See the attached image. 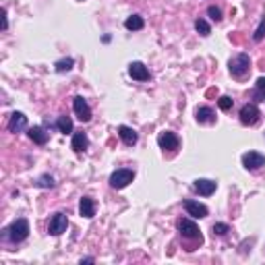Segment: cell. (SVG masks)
Here are the masks:
<instances>
[{
	"instance_id": "1",
	"label": "cell",
	"mask_w": 265,
	"mask_h": 265,
	"mask_svg": "<svg viewBox=\"0 0 265 265\" xmlns=\"http://www.w3.org/2000/svg\"><path fill=\"white\" fill-rule=\"evenodd\" d=\"M27 236H29V222L25 218L15 220L9 228H4V238L15 242V245H17V242H23Z\"/></svg>"
},
{
	"instance_id": "2",
	"label": "cell",
	"mask_w": 265,
	"mask_h": 265,
	"mask_svg": "<svg viewBox=\"0 0 265 265\" xmlns=\"http://www.w3.org/2000/svg\"><path fill=\"white\" fill-rule=\"evenodd\" d=\"M228 69H230V75L236 77V79H242L251 69V58L249 54H236L230 58V62H228Z\"/></svg>"
},
{
	"instance_id": "3",
	"label": "cell",
	"mask_w": 265,
	"mask_h": 265,
	"mask_svg": "<svg viewBox=\"0 0 265 265\" xmlns=\"http://www.w3.org/2000/svg\"><path fill=\"white\" fill-rule=\"evenodd\" d=\"M176 228H178V232H180V236H185V238H193V240H199L201 242V230H199V226L193 222V220H189V218H180L178 222H176Z\"/></svg>"
},
{
	"instance_id": "4",
	"label": "cell",
	"mask_w": 265,
	"mask_h": 265,
	"mask_svg": "<svg viewBox=\"0 0 265 265\" xmlns=\"http://www.w3.org/2000/svg\"><path fill=\"white\" fill-rule=\"evenodd\" d=\"M132 180H135V170L120 168V170L112 172V176H110V187L112 189H124V187H129Z\"/></svg>"
},
{
	"instance_id": "5",
	"label": "cell",
	"mask_w": 265,
	"mask_h": 265,
	"mask_svg": "<svg viewBox=\"0 0 265 265\" xmlns=\"http://www.w3.org/2000/svg\"><path fill=\"white\" fill-rule=\"evenodd\" d=\"M66 228H69V220H66V213H62V211H56L54 216L50 218L48 232L52 234V236H60L62 232H66Z\"/></svg>"
},
{
	"instance_id": "6",
	"label": "cell",
	"mask_w": 265,
	"mask_h": 265,
	"mask_svg": "<svg viewBox=\"0 0 265 265\" xmlns=\"http://www.w3.org/2000/svg\"><path fill=\"white\" fill-rule=\"evenodd\" d=\"M73 110H75L77 118L81 122H89L91 120V108L89 104L85 102L83 95H77V98H73Z\"/></svg>"
},
{
	"instance_id": "7",
	"label": "cell",
	"mask_w": 265,
	"mask_h": 265,
	"mask_svg": "<svg viewBox=\"0 0 265 265\" xmlns=\"http://www.w3.org/2000/svg\"><path fill=\"white\" fill-rule=\"evenodd\" d=\"M158 145L162 147V149L176 151L180 147V139L176 137V132H172V131H162L158 135Z\"/></svg>"
},
{
	"instance_id": "8",
	"label": "cell",
	"mask_w": 265,
	"mask_h": 265,
	"mask_svg": "<svg viewBox=\"0 0 265 265\" xmlns=\"http://www.w3.org/2000/svg\"><path fill=\"white\" fill-rule=\"evenodd\" d=\"M259 116H261V112L255 104H245L240 108V122L247 124V127H253V124L259 122Z\"/></svg>"
},
{
	"instance_id": "9",
	"label": "cell",
	"mask_w": 265,
	"mask_h": 265,
	"mask_svg": "<svg viewBox=\"0 0 265 265\" xmlns=\"http://www.w3.org/2000/svg\"><path fill=\"white\" fill-rule=\"evenodd\" d=\"M242 166L247 168V170H259V168L265 166V156L259 151H247L245 156H242Z\"/></svg>"
},
{
	"instance_id": "10",
	"label": "cell",
	"mask_w": 265,
	"mask_h": 265,
	"mask_svg": "<svg viewBox=\"0 0 265 265\" xmlns=\"http://www.w3.org/2000/svg\"><path fill=\"white\" fill-rule=\"evenodd\" d=\"M185 209H187L189 216H193V218H207V213H209V209L205 207L203 203L193 201V199H189V201H185Z\"/></svg>"
},
{
	"instance_id": "11",
	"label": "cell",
	"mask_w": 265,
	"mask_h": 265,
	"mask_svg": "<svg viewBox=\"0 0 265 265\" xmlns=\"http://www.w3.org/2000/svg\"><path fill=\"white\" fill-rule=\"evenodd\" d=\"M129 75L135 79V81H147L149 79V71L143 62H131L129 64Z\"/></svg>"
},
{
	"instance_id": "12",
	"label": "cell",
	"mask_w": 265,
	"mask_h": 265,
	"mask_svg": "<svg viewBox=\"0 0 265 265\" xmlns=\"http://www.w3.org/2000/svg\"><path fill=\"white\" fill-rule=\"evenodd\" d=\"M216 189H218V185L213 180H207V178H199V180H195V191L199 195H203V197H209V195H213L216 193Z\"/></svg>"
},
{
	"instance_id": "13",
	"label": "cell",
	"mask_w": 265,
	"mask_h": 265,
	"mask_svg": "<svg viewBox=\"0 0 265 265\" xmlns=\"http://www.w3.org/2000/svg\"><path fill=\"white\" fill-rule=\"evenodd\" d=\"M27 127V116L23 112H13L9 120V131L11 132H21Z\"/></svg>"
},
{
	"instance_id": "14",
	"label": "cell",
	"mask_w": 265,
	"mask_h": 265,
	"mask_svg": "<svg viewBox=\"0 0 265 265\" xmlns=\"http://www.w3.org/2000/svg\"><path fill=\"white\" fill-rule=\"evenodd\" d=\"M195 118L199 124H213L216 122V114H213V110L207 108V106H201L195 110Z\"/></svg>"
},
{
	"instance_id": "15",
	"label": "cell",
	"mask_w": 265,
	"mask_h": 265,
	"mask_svg": "<svg viewBox=\"0 0 265 265\" xmlns=\"http://www.w3.org/2000/svg\"><path fill=\"white\" fill-rule=\"evenodd\" d=\"M71 145H73V149H75L77 153H81V151H85L87 147H89V139H87V135L83 131H77V132H73Z\"/></svg>"
},
{
	"instance_id": "16",
	"label": "cell",
	"mask_w": 265,
	"mask_h": 265,
	"mask_svg": "<svg viewBox=\"0 0 265 265\" xmlns=\"http://www.w3.org/2000/svg\"><path fill=\"white\" fill-rule=\"evenodd\" d=\"M118 137L122 139V143H124V145H135V143H137V139H139L137 131H135V129H131V127H127V124L118 127Z\"/></svg>"
},
{
	"instance_id": "17",
	"label": "cell",
	"mask_w": 265,
	"mask_h": 265,
	"mask_svg": "<svg viewBox=\"0 0 265 265\" xmlns=\"http://www.w3.org/2000/svg\"><path fill=\"white\" fill-rule=\"evenodd\" d=\"M27 135H29V139H31L33 143H38V145H46L48 143V137H50L44 127H31V129L27 131Z\"/></svg>"
},
{
	"instance_id": "18",
	"label": "cell",
	"mask_w": 265,
	"mask_h": 265,
	"mask_svg": "<svg viewBox=\"0 0 265 265\" xmlns=\"http://www.w3.org/2000/svg\"><path fill=\"white\" fill-rule=\"evenodd\" d=\"M79 211H81V216L83 218L91 220L95 216V201L91 197H83L81 199V203H79Z\"/></svg>"
},
{
	"instance_id": "19",
	"label": "cell",
	"mask_w": 265,
	"mask_h": 265,
	"mask_svg": "<svg viewBox=\"0 0 265 265\" xmlns=\"http://www.w3.org/2000/svg\"><path fill=\"white\" fill-rule=\"evenodd\" d=\"M124 27H127L129 31H141L145 27V21H143L141 15H131V17L124 21Z\"/></svg>"
},
{
	"instance_id": "20",
	"label": "cell",
	"mask_w": 265,
	"mask_h": 265,
	"mask_svg": "<svg viewBox=\"0 0 265 265\" xmlns=\"http://www.w3.org/2000/svg\"><path fill=\"white\" fill-rule=\"evenodd\" d=\"M56 127H58V131H60V132L69 135V132H73V120L69 118V116H58Z\"/></svg>"
},
{
	"instance_id": "21",
	"label": "cell",
	"mask_w": 265,
	"mask_h": 265,
	"mask_svg": "<svg viewBox=\"0 0 265 265\" xmlns=\"http://www.w3.org/2000/svg\"><path fill=\"white\" fill-rule=\"evenodd\" d=\"M195 29L203 35V38H207V35L211 33V27H209V23H207L205 19H197V21H195Z\"/></svg>"
},
{
	"instance_id": "22",
	"label": "cell",
	"mask_w": 265,
	"mask_h": 265,
	"mask_svg": "<svg viewBox=\"0 0 265 265\" xmlns=\"http://www.w3.org/2000/svg\"><path fill=\"white\" fill-rule=\"evenodd\" d=\"M73 64H75V60H73V58H62V60H58V62L54 64V69H56V73H64V71H71Z\"/></svg>"
},
{
	"instance_id": "23",
	"label": "cell",
	"mask_w": 265,
	"mask_h": 265,
	"mask_svg": "<svg viewBox=\"0 0 265 265\" xmlns=\"http://www.w3.org/2000/svg\"><path fill=\"white\" fill-rule=\"evenodd\" d=\"M211 230H213V234H218V236H226V234L230 232V226L222 224V222H216V224L211 226Z\"/></svg>"
},
{
	"instance_id": "24",
	"label": "cell",
	"mask_w": 265,
	"mask_h": 265,
	"mask_svg": "<svg viewBox=\"0 0 265 265\" xmlns=\"http://www.w3.org/2000/svg\"><path fill=\"white\" fill-rule=\"evenodd\" d=\"M218 106H220V110H224V112H228L232 106H234V100L230 98V95H222V98L218 100Z\"/></svg>"
},
{
	"instance_id": "25",
	"label": "cell",
	"mask_w": 265,
	"mask_h": 265,
	"mask_svg": "<svg viewBox=\"0 0 265 265\" xmlns=\"http://www.w3.org/2000/svg\"><path fill=\"white\" fill-rule=\"evenodd\" d=\"M263 38H265V17L259 21V27H257L255 33H253V40H255V42H261Z\"/></svg>"
},
{
	"instance_id": "26",
	"label": "cell",
	"mask_w": 265,
	"mask_h": 265,
	"mask_svg": "<svg viewBox=\"0 0 265 265\" xmlns=\"http://www.w3.org/2000/svg\"><path fill=\"white\" fill-rule=\"evenodd\" d=\"M38 187H42V189H48V187H54V178L52 176H42V178L38 180Z\"/></svg>"
},
{
	"instance_id": "27",
	"label": "cell",
	"mask_w": 265,
	"mask_h": 265,
	"mask_svg": "<svg viewBox=\"0 0 265 265\" xmlns=\"http://www.w3.org/2000/svg\"><path fill=\"white\" fill-rule=\"evenodd\" d=\"M207 15H209L213 21H216V23H218V21H222V11H220L218 6H209V9H207Z\"/></svg>"
},
{
	"instance_id": "28",
	"label": "cell",
	"mask_w": 265,
	"mask_h": 265,
	"mask_svg": "<svg viewBox=\"0 0 265 265\" xmlns=\"http://www.w3.org/2000/svg\"><path fill=\"white\" fill-rule=\"evenodd\" d=\"M257 91H265V77L257 79Z\"/></svg>"
},
{
	"instance_id": "29",
	"label": "cell",
	"mask_w": 265,
	"mask_h": 265,
	"mask_svg": "<svg viewBox=\"0 0 265 265\" xmlns=\"http://www.w3.org/2000/svg\"><path fill=\"white\" fill-rule=\"evenodd\" d=\"M9 27V21H6V11H2V29Z\"/></svg>"
},
{
	"instance_id": "30",
	"label": "cell",
	"mask_w": 265,
	"mask_h": 265,
	"mask_svg": "<svg viewBox=\"0 0 265 265\" xmlns=\"http://www.w3.org/2000/svg\"><path fill=\"white\" fill-rule=\"evenodd\" d=\"M95 259H93V257H85V259H81V263H93Z\"/></svg>"
}]
</instances>
